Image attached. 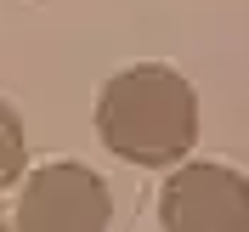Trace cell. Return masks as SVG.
I'll return each instance as SVG.
<instances>
[{
  "instance_id": "cell-1",
  "label": "cell",
  "mask_w": 249,
  "mask_h": 232,
  "mask_svg": "<svg viewBox=\"0 0 249 232\" xmlns=\"http://www.w3.org/2000/svg\"><path fill=\"white\" fill-rule=\"evenodd\" d=\"M96 136L124 164H176L198 142V96L176 68L136 62V68H124L102 85Z\"/></svg>"
},
{
  "instance_id": "cell-2",
  "label": "cell",
  "mask_w": 249,
  "mask_h": 232,
  "mask_svg": "<svg viewBox=\"0 0 249 232\" xmlns=\"http://www.w3.org/2000/svg\"><path fill=\"white\" fill-rule=\"evenodd\" d=\"M113 221V198L108 181L74 159L40 164L23 181L17 198V232H108Z\"/></svg>"
},
{
  "instance_id": "cell-3",
  "label": "cell",
  "mask_w": 249,
  "mask_h": 232,
  "mask_svg": "<svg viewBox=\"0 0 249 232\" xmlns=\"http://www.w3.org/2000/svg\"><path fill=\"white\" fill-rule=\"evenodd\" d=\"M164 232H249V181L227 164L193 159L159 193Z\"/></svg>"
},
{
  "instance_id": "cell-4",
  "label": "cell",
  "mask_w": 249,
  "mask_h": 232,
  "mask_svg": "<svg viewBox=\"0 0 249 232\" xmlns=\"http://www.w3.org/2000/svg\"><path fill=\"white\" fill-rule=\"evenodd\" d=\"M23 164H29V136H23V119H17L12 102H0V193L12 181H23Z\"/></svg>"
},
{
  "instance_id": "cell-5",
  "label": "cell",
  "mask_w": 249,
  "mask_h": 232,
  "mask_svg": "<svg viewBox=\"0 0 249 232\" xmlns=\"http://www.w3.org/2000/svg\"><path fill=\"white\" fill-rule=\"evenodd\" d=\"M0 232H6V221H0Z\"/></svg>"
}]
</instances>
